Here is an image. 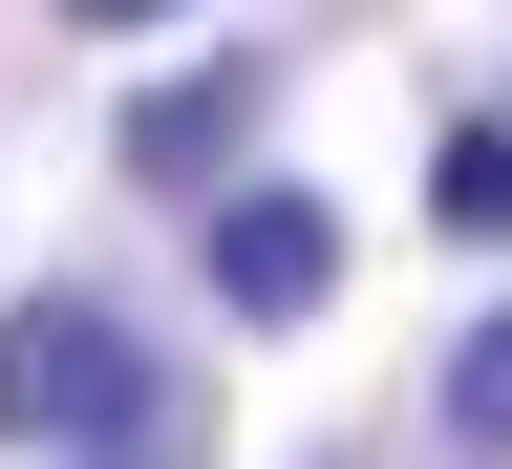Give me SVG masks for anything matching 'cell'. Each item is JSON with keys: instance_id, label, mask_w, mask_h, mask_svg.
Wrapping results in <instances>:
<instances>
[{"instance_id": "1", "label": "cell", "mask_w": 512, "mask_h": 469, "mask_svg": "<svg viewBox=\"0 0 512 469\" xmlns=\"http://www.w3.org/2000/svg\"><path fill=\"white\" fill-rule=\"evenodd\" d=\"M0 427L22 448H150V342L107 299H22L0 320Z\"/></svg>"}, {"instance_id": "2", "label": "cell", "mask_w": 512, "mask_h": 469, "mask_svg": "<svg viewBox=\"0 0 512 469\" xmlns=\"http://www.w3.org/2000/svg\"><path fill=\"white\" fill-rule=\"evenodd\" d=\"M320 278H342V214L320 192H214V299L235 320H299Z\"/></svg>"}, {"instance_id": "3", "label": "cell", "mask_w": 512, "mask_h": 469, "mask_svg": "<svg viewBox=\"0 0 512 469\" xmlns=\"http://www.w3.org/2000/svg\"><path fill=\"white\" fill-rule=\"evenodd\" d=\"M235 107H256L235 64H192V86H150V107H128V171H150V192H214V171H235Z\"/></svg>"}, {"instance_id": "4", "label": "cell", "mask_w": 512, "mask_h": 469, "mask_svg": "<svg viewBox=\"0 0 512 469\" xmlns=\"http://www.w3.org/2000/svg\"><path fill=\"white\" fill-rule=\"evenodd\" d=\"M427 214L448 235H512V128H448V150H427Z\"/></svg>"}, {"instance_id": "5", "label": "cell", "mask_w": 512, "mask_h": 469, "mask_svg": "<svg viewBox=\"0 0 512 469\" xmlns=\"http://www.w3.org/2000/svg\"><path fill=\"white\" fill-rule=\"evenodd\" d=\"M448 427H470V448H512V299L448 342Z\"/></svg>"}, {"instance_id": "6", "label": "cell", "mask_w": 512, "mask_h": 469, "mask_svg": "<svg viewBox=\"0 0 512 469\" xmlns=\"http://www.w3.org/2000/svg\"><path fill=\"white\" fill-rule=\"evenodd\" d=\"M64 22H86V43H107V22H171V0H64Z\"/></svg>"}]
</instances>
